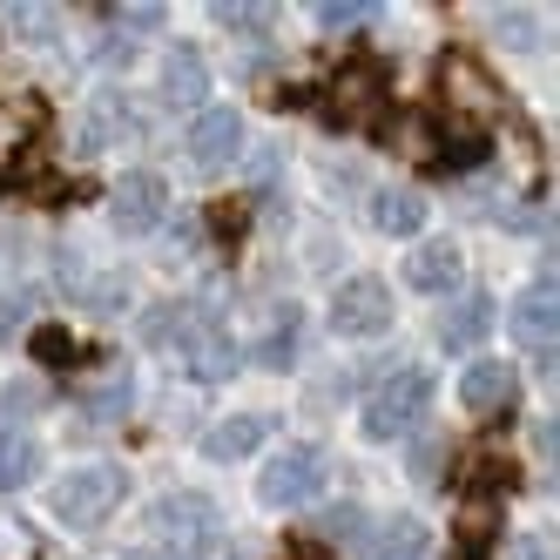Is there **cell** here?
Returning a JSON list of instances; mask_svg holds the SVG:
<instances>
[{
  "label": "cell",
  "instance_id": "44dd1931",
  "mask_svg": "<svg viewBox=\"0 0 560 560\" xmlns=\"http://www.w3.org/2000/svg\"><path fill=\"white\" fill-rule=\"evenodd\" d=\"M217 21H223V27H250V34H257V27H270V14H264V8H217Z\"/></svg>",
  "mask_w": 560,
  "mask_h": 560
},
{
  "label": "cell",
  "instance_id": "4fadbf2b",
  "mask_svg": "<svg viewBox=\"0 0 560 560\" xmlns=\"http://www.w3.org/2000/svg\"><path fill=\"white\" fill-rule=\"evenodd\" d=\"M264 432H270V419H257V412L217 419V425L203 432V453H210V459H244V453H257V446H264Z\"/></svg>",
  "mask_w": 560,
  "mask_h": 560
},
{
  "label": "cell",
  "instance_id": "d4e9b609",
  "mask_svg": "<svg viewBox=\"0 0 560 560\" xmlns=\"http://www.w3.org/2000/svg\"><path fill=\"white\" fill-rule=\"evenodd\" d=\"M304 560H311V553H304Z\"/></svg>",
  "mask_w": 560,
  "mask_h": 560
},
{
  "label": "cell",
  "instance_id": "2e32d148",
  "mask_svg": "<svg viewBox=\"0 0 560 560\" xmlns=\"http://www.w3.org/2000/svg\"><path fill=\"white\" fill-rule=\"evenodd\" d=\"M155 527H176L189 540H203V534H217V506L203 493H170L163 506H155Z\"/></svg>",
  "mask_w": 560,
  "mask_h": 560
},
{
  "label": "cell",
  "instance_id": "3957f363",
  "mask_svg": "<svg viewBox=\"0 0 560 560\" xmlns=\"http://www.w3.org/2000/svg\"><path fill=\"white\" fill-rule=\"evenodd\" d=\"M129 500V472L122 466H74L61 487H55V513L68 520V527H102V520Z\"/></svg>",
  "mask_w": 560,
  "mask_h": 560
},
{
  "label": "cell",
  "instance_id": "5b68a950",
  "mask_svg": "<svg viewBox=\"0 0 560 560\" xmlns=\"http://www.w3.org/2000/svg\"><path fill=\"white\" fill-rule=\"evenodd\" d=\"M331 331L338 338H385L392 331V291L378 277H345L331 291Z\"/></svg>",
  "mask_w": 560,
  "mask_h": 560
},
{
  "label": "cell",
  "instance_id": "52a82bcc",
  "mask_svg": "<svg viewBox=\"0 0 560 560\" xmlns=\"http://www.w3.org/2000/svg\"><path fill=\"white\" fill-rule=\"evenodd\" d=\"M506 325H513V345L527 351L540 372H553V284H547V277L513 298V317H506Z\"/></svg>",
  "mask_w": 560,
  "mask_h": 560
},
{
  "label": "cell",
  "instance_id": "ffe728a7",
  "mask_svg": "<svg viewBox=\"0 0 560 560\" xmlns=\"http://www.w3.org/2000/svg\"><path fill=\"white\" fill-rule=\"evenodd\" d=\"M365 21H372L365 8H317V27H325L331 42H338V34H358V27H365Z\"/></svg>",
  "mask_w": 560,
  "mask_h": 560
},
{
  "label": "cell",
  "instance_id": "8992f818",
  "mask_svg": "<svg viewBox=\"0 0 560 560\" xmlns=\"http://www.w3.org/2000/svg\"><path fill=\"white\" fill-rule=\"evenodd\" d=\"M183 149H189V163L223 170L230 155H244V115L236 108H196L189 129H183Z\"/></svg>",
  "mask_w": 560,
  "mask_h": 560
},
{
  "label": "cell",
  "instance_id": "7a4b0ae2",
  "mask_svg": "<svg viewBox=\"0 0 560 560\" xmlns=\"http://www.w3.org/2000/svg\"><path fill=\"white\" fill-rule=\"evenodd\" d=\"M425 412H432V372H425V365H398V372L365 398L358 425H365V439H406L412 425H425Z\"/></svg>",
  "mask_w": 560,
  "mask_h": 560
},
{
  "label": "cell",
  "instance_id": "6da1fadb",
  "mask_svg": "<svg viewBox=\"0 0 560 560\" xmlns=\"http://www.w3.org/2000/svg\"><path fill=\"white\" fill-rule=\"evenodd\" d=\"M149 338L155 345H176V358L189 365V378H203V385H223V378H236V365H244V351H236L203 311H155V325H149Z\"/></svg>",
  "mask_w": 560,
  "mask_h": 560
},
{
  "label": "cell",
  "instance_id": "8fae6325",
  "mask_svg": "<svg viewBox=\"0 0 560 560\" xmlns=\"http://www.w3.org/2000/svg\"><path fill=\"white\" fill-rule=\"evenodd\" d=\"M406 291H419V298L459 291V244H419L406 257Z\"/></svg>",
  "mask_w": 560,
  "mask_h": 560
},
{
  "label": "cell",
  "instance_id": "5bb4252c",
  "mask_svg": "<svg viewBox=\"0 0 560 560\" xmlns=\"http://www.w3.org/2000/svg\"><path fill=\"white\" fill-rule=\"evenodd\" d=\"M487 331H493V298L487 291H466V304H453L446 325H439V338H446L453 351H472Z\"/></svg>",
  "mask_w": 560,
  "mask_h": 560
},
{
  "label": "cell",
  "instance_id": "9c48e42d",
  "mask_svg": "<svg viewBox=\"0 0 560 560\" xmlns=\"http://www.w3.org/2000/svg\"><path fill=\"white\" fill-rule=\"evenodd\" d=\"M115 223L122 230H136V236H149L155 223H163V210H170V183L155 176V170H136V176H122L115 183Z\"/></svg>",
  "mask_w": 560,
  "mask_h": 560
},
{
  "label": "cell",
  "instance_id": "ba28073f",
  "mask_svg": "<svg viewBox=\"0 0 560 560\" xmlns=\"http://www.w3.org/2000/svg\"><path fill=\"white\" fill-rule=\"evenodd\" d=\"M351 547H358V560H425L432 553V534L419 527V520L392 513V520H365Z\"/></svg>",
  "mask_w": 560,
  "mask_h": 560
},
{
  "label": "cell",
  "instance_id": "e0dca14e",
  "mask_svg": "<svg viewBox=\"0 0 560 560\" xmlns=\"http://www.w3.org/2000/svg\"><path fill=\"white\" fill-rule=\"evenodd\" d=\"M27 479H42V446L27 432H0V493L27 487Z\"/></svg>",
  "mask_w": 560,
  "mask_h": 560
},
{
  "label": "cell",
  "instance_id": "603a6c76",
  "mask_svg": "<svg viewBox=\"0 0 560 560\" xmlns=\"http://www.w3.org/2000/svg\"><path fill=\"white\" fill-rule=\"evenodd\" d=\"M122 560H183V553L163 547V540H149V547H136V553H122Z\"/></svg>",
  "mask_w": 560,
  "mask_h": 560
},
{
  "label": "cell",
  "instance_id": "d6986e66",
  "mask_svg": "<svg viewBox=\"0 0 560 560\" xmlns=\"http://www.w3.org/2000/svg\"><path fill=\"white\" fill-rule=\"evenodd\" d=\"M27 317H34V291H8L0 298V338H21Z\"/></svg>",
  "mask_w": 560,
  "mask_h": 560
},
{
  "label": "cell",
  "instance_id": "277c9868",
  "mask_svg": "<svg viewBox=\"0 0 560 560\" xmlns=\"http://www.w3.org/2000/svg\"><path fill=\"white\" fill-rule=\"evenodd\" d=\"M317 493H325V453H317V446H284L264 466V479H257V500L277 506V513L311 506Z\"/></svg>",
  "mask_w": 560,
  "mask_h": 560
},
{
  "label": "cell",
  "instance_id": "7402d4cb",
  "mask_svg": "<svg viewBox=\"0 0 560 560\" xmlns=\"http://www.w3.org/2000/svg\"><path fill=\"white\" fill-rule=\"evenodd\" d=\"M34 351H42V358H55V365H61V358H68L74 345H68L61 331H34Z\"/></svg>",
  "mask_w": 560,
  "mask_h": 560
},
{
  "label": "cell",
  "instance_id": "ac0fdd59",
  "mask_svg": "<svg viewBox=\"0 0 560 560\" xmlns=\"http://www.w3.org/2000/svg\"><path fill=\"white\" fill-rule=\"evenodd\" d=\"M102 136H129L122 95H95V102H89V136H82V142H102Z\"/></svg>",
  "mask_w": 560,
  "mask_h": 560
},
{
  "label": "cell",
  "instance_id": "cb8c5ba5",
  "mask_svg": "<svg viewBox=\"0 0 560 560\" xmlns=\"http://www.w3.org/2000/svg\"><path fill=\"white\" fill-rule=\"evenodd\" d=\"M21 406L34 412V406H42V392H34V385H14V392H8V412H21Z\"/></svg>",
  "mask_w": 560,
  "mask_h": 560
},
{
  "label": "cell",
  "instance_id": "7c38bea8",
  "mask_svg": "<svg viewBox=\"0 0 560 560\" xmlns=\"http://www.w3.org/2000/svg\"><path fill=\"white\" fill-rule=\"evenodd\" d=\"M163 102H170V108L210 102V68H203V55H196V48H176V55L163 61Z\"/></svg>",
  "mask_w": 560,
  "mask_h": 560
},
{
  "label": "cell",
  "instance_id": "30bf717a",
  "mask_svg": "<svg viewBox=\"0 0 560 560\" xmlns=\"http://www.w3.org/2000/svg\"><path fill=\"white\" fill-rule=\"evenodd\" d=\"M506 398H513V365H500V358H472V365L459 372V406H466L472 419L500 412Z\"/></svg>",
  "mask_w": 560,
  "mask_h": 560
},
{
  "label": "cell",
  "instance_id": "9a60e30c",
  "mask_svg": "<svg viewBox=\"0 0 560 560\" xmlns=\"http://www.w3.org/2000/svg\"><path fill=\"white\" fill-rule=\"evenodd\" d=\"M372 223L385 236H419L425 230V196H412V189H378L372 196Z\"/></svg>",
  "mask_w": 560,
  "mask_h": 560
}]
</instances>
